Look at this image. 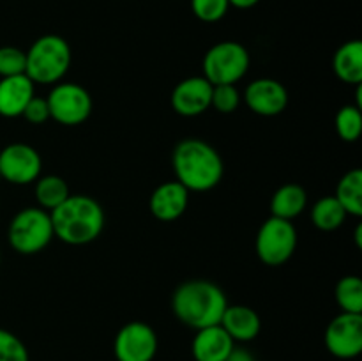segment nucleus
Returning a JSON list of instances; mask_svg holds the SVG:
<instances>
[{"instance_id":"obj_1","label":"nucleus","mask_w":362,"mask_h":361,"mask_svg":"<svg viewBox=\"0 0 362 361\" xmlns=\"http://www.w3.org/2000/svg\"><path fill=\"white\" fill-rule=\"evenodd\" d=\"M172 166L175 180L187 191H209L218 186L225 173L223 158L211 144L200 138H186L173 149Z\"/></svg>"},{"instance_id":"obj_2","label":"nucleus","mask_w":362,"mask_h":361,"mask_svg":"<svg viewBox=\"0 0 362 361\" xmlns=\"http://www.w3.org/2000/svg\"><path fill=\"white\" fill-rule=\"evenodd\" d=\"M53 236L71 246H83L101 236L105 211L88 195H69L59 207L49 211Z\"/></svg>"},{"instance_id":"obj_3","label":"nucleus","mask_w":362,"mask_h":361,"mask_svg":"<svg viewBox=\"0 0 362 361\" xmlns=\"http://www.w3.org/2000/svg\"><path fill=\"white\" fill-rule=\"evenodd\" d=\"M226 306L228 301L221 287L209 280H187L172 296L173 315L191 329L219 324Z\"/></svg>"},{"instance_id":"obj_4","label":"nucleus","mask_w":362,"mask_h":361,"mask_svg":"<svg viewBox=\"0 0 362 361\" xmlns=\"http://www.w3.org/2000/svg\"><path fill=\"white\" fill-rule=\"evenodd\" d=\"M25 55V74L39 85L59 84L69 71L73 59L69 42L57 34H46L35 39Z\"/></svg>"},{"instance_id":"obj_5","label":"nucleus","mask_w":362,"mask_h":361,"mask_svg":"<svg viewBox=\"0 0 362 361\" xmlns=\"http://www.w3.org/2000/svg\"><path fill=\"white\" fill-rule=\"evenodd\" d=\"M49 212L41 207H25L11 219L7 239L20 255H35L45 250L53 239Z\"/></svg>"},{"instance_id":"obj_6","label":"nucleus","mask_w":362,"mask_h":361,"mask_svg":"<svg viewBox=\"0 0 362 361\" xmlns=\"http://www.w3.org/2000/svg\"><path fill=\"white\" fill-rule=\"evenodd\" d=\"M250 53L246 46L235 41H221L204 57V78L212 85H235L250 69Z\"/></svg>"},{"instance_id":"obj_7","label":"nucleus","mask_w":362,"mask_h":361,"mask_svg":"<svg viewBox=\"0 0 362 361\" xmlns=\"http://www.w3.org/2000/svg\"><path fill=\"white\" fill-rule=\"evenodd\" d=\"M297 248V230L288 219L271 216L262 223L255 241L258 258L271 268L288 262Z\"/></svg>"},{"instance_id":"obj_8","label":"nucleus","mask_w":362,"mask_h":361,"mask_svg":"<svg viewBox=\"0 0 362 361\" xmlns=\"http://www.w3.org/2000/svg\"><path fill=\"white\" fill-rule=\"evenodd\" d=\"M49 119L62 126H80L92 113V96L85 87L71 81H59L46 98Z\"/></svg>"},{"instance_id":"obj_9","label":"nucleus","mask_w":362,"mask_h":361,"mask_svg":"<svg viewBox=\"0 0 362 361\" xmlns=\"http://www.w3.org/2000/svg\"><path fill=\"white\" fill-rule=\"evenodd\" d=\"M158 353V335L141 321L127 322L119 329L113 342L117 361H152Z\"/></svg>"},{"instance_id":"obj_10","label":"nucleus","mask_w":362,"mask_h":361,"mask_svg":"<svg viewBox=\"0 0 362 361\" xmlns=\"http://www.w3.org/2000/svg\"><path fill=\"white\" fill-rule=\"evenodd\" d=\"M41 154L28 144H9L0 151V177L7 183L30 184L41 177Z\"/></svg>"},{"instance_id":"obj_11","label":"nucleus","mask_w":362,"mask_h":361,"mask_svg":"<svg viewBox=\"0 0 362 361\" xmlns=\"http://www.w3.org/2000/svg\"><path fill=\"white\" fill-rule=\"evenodd\" d=\"M325 347L338 360H354L362 353V315L341 311L325 329Z\"/></svg>"},{"instance_id":"obj_12","label":"nucleus","mask_w":362,"mask_h":361,"mask_svg":"<svg viewBox=\"0 0 362 361\" xmlns=\"http://www.w3.org/2000/svg\"><path fill=\"white\" fill-rule=\"evenodd\" d=\"M244 103L253 113L262 117L279 115L288 105V92L274 78H258L244 91Z\"/></svg>"},{"instance_id":"obj_13","label":"nucleus","mask_w":362,"mask_h":361,"mask_svg":"<svg viewBox=\"0 0 362 361\" xmlns=\"http://www.w3.org/2000/svg\"><path fill=\"white\" fill-rule=\"evenodd\" d=\"M212 87L214 85L204 76H189L179 81L172 92V108L182 117L202 115L211 108Z\"/></svg>"},{"instance_id":"obj_14","label":"nucleus","mask_w":362,"mask_h":361,"mask_svg":"<svg viewBox=\"0 0 362 361\" xmlns=\"http://www.w3.org/2000/svg\"><path fill=\"white\" fill-rule=\"evenodd\" d=\"M189 204V191L179 180L163 183L152 191L148 207L159 222H175L186 212Z\"/></svg>"},{"instance_id":"obj_15","label":"nucleus","mask_w":362,"mask_h":361,"mask_svg":"<svg viewBox=\"0 0 362 361\" xmlns=\"http://www.w3.org/2000/svg\"><path fill=\"white\" fill-rule=\"evenodd\" d=\"M233 347L235 342L230 338L228 333L221 328V324H216L197 329V335L191 342V353L194 361H225Z\"/></svg>"},{"instance_id":"obj_16","label":"nucleus","mask_w":362,"mask_h":361,"mask_svg":"<svg viewBox=\"0 0 362 361\" xmlns=\"http://www.w3.org/2000/svg\"><path fill=\"white\" fill-rule=\"evenodd\" d=\"M35 84L27 74L0 78V115L7 119L23 115L25 106L34 98Z\"/></svg>"},{"instance_id":"obj_17","label":"nucleus","mask_w":362,"mask_h":361,"mask_svg":"<svg viewBox=\"0 0 362 361\" xmlns=\"http://www.w3.org/2000/svg\"><path fill=\"white\" fill-rule=\"evenodd\" d=\"M219 324L233 342H251L262 329L260 315L246 304H228Z\"/></svg>"},{"instance_id":"obj_18","label":"nucleus","mask_w":362,"mask_h":361,"mask_svg":"<svg viewBox=\"0 0 362 361\" xmlns=\"http://www.w3.org/2000/svg\"><path fill=\"white\" fill-rule=\"evenodd\" d=\"M336 76L350 85L362 84V42L359 39L346 41L336 50L332 59Z\"/></svg>"},{"instance_id":"obj_19","label":"nucleus","mask_w":362,"mask_h":361,"mask_svg":"<svg viewBox=\"0 0 362 361\" xmlns=\"http://www.w3.org/2000/svg\"><path fill=\"white\" fill-rule=\"evenodd\" d=\"M308 205V193L300 184H283L271 198V216L292 222Z\"/></svg>"},{"instance_id":"obj_20","label":"nucleus","mask_w":362,"mask_h":361,"mask_svg":"<svg viewBox=\"0 0 362 361\" xmlns=\"http://www.w3.org/2000/svg\"><path fill=\"white\" fill-rule=\"evenodd\" d=\"M336 200L343 205L346 214L362 216V170L354 168L339 179L336 188Z\"/></svg>"},{"instance_id":"obj_21","label":"nucleus","mask_w":362,"mask_h":361,"mask_svg":"<svg viewBox=\"0 0 362 361\" xmlns=\"http://www.w3.org/2000/svg\"><path fill=\"white\" fill-rule=\"evenodd\" d=\"M35 200L45 211H53L69 197V186L60 176H42L35 180Z\"/></svg>"},{"instance_id":"obj_22","label":"nucleus","mask_w":362,"mask_h":361,"mask_svg":"<svg viewBox=\"0 0 362 361\" xmlns=\"http://www.w3.org/2000/svg\"><path fill=\"white\" fill-rule=\"evenodd\" d=\"M346 216L349 214L343 209V205L336 200L334 195L320 198L311 209V222L318 230H324V232L338 230L345 223Z\"/></svg>"},{"instance_id":"obj_23","label":"nucleus","mask_w":362,"mask_h":361,"mask_svg":"<svg viewBox=\"0 0 362 361\" xmlns=\"http://www.w3.org/2000/svg\"><path fill=\"white\" fill-rule=\"evenodd\" d=\"M341 311L362 315V280L357 275H346L338 282L334 290Z\"/></svg>"},{"instance_id":"obj_24","label":"nucleus","mask_w":362,"mask_h":361,"mask_svg":"<svg viewBox=\"0 0 362 361\" xmlns=\"http://www.w3.org/2000/svg\"><path fill=\"white\" fill-rule=\"evenodd\" d=\"M336 131L343 142H357L362 133V110L356 105H345L336 113Z\"/></svg>"},{"instance_id":"obj_25","label":"nucleus","mask_w":362,"mask_h":361,"mask_svg":"<svg viewBox=\"0 0 362 361\" xmlns=\"http://www.w3.org/2000/svg\"><path fill=\"white\" fill-rule=\"evenodd\" d=\"M240 92L237 91L235 85H214L212 87L211 106L218 110L219 113H233L240 105Z\"/></svg>"},{"instance_id":"obj_26","label":"nucleus","mask_w":362,"mask_h":361,"mask_svg":"<svg viewBox=\"0 0 362 361\" xmlns=\"http://www.w3.org/2000/svg\"><path fill=\"white\" fill-rule=\"evenodd\" d=\"M191 9L200 21L216 23L226 16L230 0H191Z\"/></svg>"},{"instance_id":"obj_27","label":"nucleus","mask_w":362,"mask_h":361,"mask_svg":"<svg viewBox=\"0 0 362 361\" xmlns=\"http://www.w3.org/2000/svg\"><path fill=\"white\" fill-rule=\"evenodd\" d=\"M25 66H27V55L23 50L16 46L0 48V78L25 74Z\"/></svg>"},{"instance_id":"obj_28","label":"nucleus","mask_w":362,"mask_h":361,"mask_svg":"<svg viewBox=\"0 0 362 361\" xmlns=\"http://www.w3.org/2000/svg\"><path fill=\"white\" fill-rule=\"evenodd\" d=\"M0 361H30L27 345L14 333L0 328Z\"/></svg>"},{"instance_id":"obj_29","label":"nucleus","mask_w":362,"mask_h":361,"mask_svg":"<svg viewBox=\"0 0 362 361\" xmlns=\"http://www.w3.org/2000/svg\"><path fill=\"white\" fill-rule=\"evenodd\" d=\"M25 119L28 120L30 124H45L46 120L49 119V108H48V101H46V98H37V96H34V98L28 101V105L25 106L23 110V115Z\"/></svg>"},{"instance_id":"obj_30","label":"nucleus","mask_w":362,"mask_h":361,"mask_svg":"<svg viewBox=\"0 0 362 361\" xmlns=\"http://www.w3.org/2000/svg\"><path fill=\"white\" fill-rule=\"evenodd\" d=\"M225 361H255V357L250 350L243 349V347H233L232 353L228 354Z\"/></svg>"},{"instance_id":"obj_31","label":"nucleus","mask_w":362,"mask_h":361,"mask_svg":"<svg viewBox=\"0 0 362 361\" xmlns=\"http://www.w3.org/2000/svg\"><path fill=\"white\" fill-rule=\"evenodd\" d=\"M260 0H230V6L237 7V9H250V7L257 6Z\"/></svg>"},{"instance_id":"obj_32","label":"nucleus","mask_w":362,"mask_h":361,"mask_svg":"<svg viewBox=\"0 0 362 361\" xmlns=\"http://www.w3.org/2000/svg\"><path fill=\"white\" fill-rule=\"evenodd\" d=\"M356 243H357V248H362V225L359 223V225H357V229H356Z\"/></svg>"}]
</instances>
